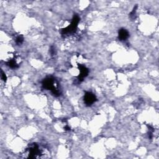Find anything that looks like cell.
Here are the masks:
<instances>
[{
    "label": "cell",
    "mask_w": 159,
    "mask_h": 159,
    "mask_svg": "<svg viewBox=\"0 0 159 159\" xmlns=\"http://www.w3.org/2000/svg\"><path fill=\"white\" fill-rule=\"evenodd\" d=\"M42 87L45 90H50L55 97H59L60 95V91L58 89L57 81L52 76L47 77L44 78L42 82Z\"/></svg>",
    "instance_id": "1"
},
{
    "label": "cell",
    "mask_w": 159,
    "mask_h": 159,
    "mask_svg": "<svg viewBox=\"0 0 159 159\" xmlns=\"http://www.w3.org/2000/svg\"><path fill=\"white\" fill-rule=\"evenodd\" d=\"M25 154V158H40L44 155L42 149H40L39 146L36 143L31 144L28 149H27Z\"/></svg>",
    "instance_id": "2"
},
{
    "label": "cell",
    "mask_w": 159,
    "mask_h": 159,
    "mask_svg": "<svg viewBox=\"0 0 159 159\" xmlns=\"http://www.w3.org/2000/svg\"><path fill=\"white\" fill-rule=\"evenodd\" d=\"M79 21H80L79 16H78L77 14L74 15L72 21L71 22V24L66 28L61 29L62 36H66V35H68L70 34L75 33L76 31L78 24L79 23Z\"/></svg>",
    "instance_id": "3"
},
{
    "label": "cell",
    "mask_w": 159,
    "mask_h": 159,
    "mask_svg": "<svg viewBox=\"0 0 159 159\" xmlns=\"http://www.w3.org/2000/svg\"><path fill=\"white\" fill-rule=\"evenodd\" d=\"M97 101L96 96L91 92H86L84 96V103L87 106H90Z\"/></svg>",
    "instance_id": "4"
},
{
    "label": "cell",
    "mask_w": 159,
    "mask_h": 159,
    "mask_svg": "<svg viewBox=\"0 0 159 159\" xmlns=\"http://www.w3.org/2000/svg\"><path fill=\"white\" fill-rule=\"evenodd\" d=\"M78 68L80 70V74L78 76L77 78L79 82H82L83 81L85 78H86L88 76V73H89V70L85 65L80 64L78 65Z\"/></svg>",
    "instance_id": "5"
},
{
    "label": "cell",
    "mask_w": 159,
    "mask_h": 159,
    "mask_svg": "<svg viewBox=\"0 0 159 159\" xmlns=\"http://www.w3.org/2000/svg\"><path fill=\"white\" fill-rule=\"evenodd\" d=\"M129 37V32L124 28H121L118 32V39L121 41H124L126 40Z\"/></svg>",
    "instance_id": "6"
},
{
    "label": "cell",
    "mask_w": 159,
    "mask_h": 159,
    "mask_svg": "<svg viewBox=\"0 0 159 159\" xmlns=\"http://www.w3.org/2000/svg\"><path fill=\"white\" fill-rule=\"evenodd\" d=\"M6 65H8L9 68L12 69H16L19 67V64H17L16 59H11L6 62Z\"/></svg>",
    "instance_id": "7"
},
{
    "label": "cell",
    "mask_w": 159,
    "mask_h": 159,
    "mask_svg": "<svg viewBox=\"0 0 159 159\" xmlns=\"http://www.w3.org/2000/svg\"><path fill=\"white\" fill-rule=\"evenodd\" d=\"M15 41H16V43L17 44V45H21V44H23V42H24L23 36H21V35L17 36Z\"/></svg>",
    "instance_id": "8"
},
{
    "label": "cell",
    "mask_w": 159,
    "mask_h": 159,
    "mask_svg": "<svg viewBox=\"0 0 159 159\" xmlns=\"http://www.w3.org/2000/svg\"><path fill=\"white\" fill-rule=\"evenodd\" d=\"M137 8H138V6H135V7L133 8L132 12L130 13V17L131 19H134L135 16H136V11H137Z\"/></svg>",
    "instance_id": "9"
},
{
    "label": "cell",
    "mask_w": 159,
    "mask_h": 159,
    "mask_svg": "<svg viewBox=\"0 0 159 159\" xmlns=\"http://www.w3.org/2000/svg\"><path fill=\"white\" fill-rule=\"evenodd\" d=\"M1 79L3 80V82H6V80H7V76L6 75L5 73L3 72V70H1Z\"/></svg>",
    "instance_id": "10"
},
{
    "label": "cell",
    "mask_w": 159,
    "mask_h": 159,
    "mask_svg": "<svg viewBox=\"0 0 159 159\" xmlns=\"http://www.w3.org/2000/svg\"><path fill=\"white\" fill-rule=\"evenodd\" d=\"M50 52L51 55H55V54H56V52H55V48L54 47L52 46L50 47Z\"/></svg>",
    "instance_id": "11"
},
{
    "label": "cell",
    "mask_w": 159,
    "mask_h": 159,
    "mask_svg": "<svg viewBox=\"0 0 159 159\" xmlns=\"http://www.w3.org/2000/svg\"><path fill=\"white\" fill-rule=\"evenodd\" d=\"M64 129H65V131H70V127L68 126V125H66L65 127H64Z\"/></svg>",
    "instance_id": "12"
}]
</instances>
